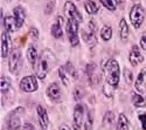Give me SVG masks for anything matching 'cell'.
I'll return each instance as SVG.
<instances>
[{"mask_svg": "<svg viewBox=\"0 0 146 130\" xmlns=\"http://www.w3.org/2000/svg\"><path fill=\"white\" fill-rule=\"evenodd\" d=\"M55 62V56L49 49H44L36 62V76L43 80Z\"/></svg>", "mask_w": 146, "mask_h": 130, "instance_id": "cell-1", "label": "cell"}, {"mask_svg": "<svg viewBox=\"0 0 146 130\" xmlns=\"http://www.w3.org/2000/svg\"><path fill=\"white\" fill-rule=\"evenodd\" d=\"M105 75H106V83L110 86L117 88L119 83V77H120V70L119 65L115 59H110L104 66Z\"/></svg>", "mask_w": 146, "mask_h": 130, "instance_id": "cell-2", "label": "cell"}, {"mask_svg": "<svg viewBox=\"0 0 146 130\" xmlns=\"http://www.w3.org/2000/svg\"><path fill=\"white\" fill-rule=\"evenodd\" d=\"M78 21L75 19H68L67 22V34L70 41V45L72 47H76L80 43V38H78Z\"/></svg>", "mask_w": 146, "mask_h": 130, "instance_id": "cell-3", "label": "cell"}, {"mask_svg": "<svg viewBox=\"0 0 146 130\" xmlns=\"http://www.w3.org/2000/svg\"><path fill=\"white\" fill-rule=\"evenodd\" d=\"M25 111V108L19 107L17 109H14L9 115L7 119V127L9 130H19L21 128V115Z\"/></svg>", "mask_w": 146, "mask_h": 130, "instance_id": "cell-4", "label": "cell"}, {"mask_svg": "<svg viewBox=\"0 0 146 130\" xmlns=\"http://www.w3.org/2000/svg\"><path fill=\"white\" fill-rule=\"evenodd\" d=\"M130 19L135 28H139L141 26V23L144 21V9L141 5L136 4L132 6L131 12H130Z\"/></svg>", "mask_w": 146, "mask_h": 130, "instance_id": "cell-5", "label": "cell"}, {"mask_svg": "<svg viewBox=\"0 0 146 130\" xmlns=\"http://www.w3.org/2000/svg\"><path fill=\"white\" fill-rule=\"evenodd\" d=\"M20 88L25 91V93H33L35 90H38L39 86H38V81H36V77L33 75H28L25 76L21 82H20Z\"/></svg>", "mask_w": 146, "mask_h": 130, "instance_id": "cell-6", "label": "cell"}, {"mask_svg": "<svg viewBox=\"0 0 146 130\" xmlns=\"http://www.w3.org/2000/svg\"><path fill=\"white\" fill-rule=\"evenodd\" d=\"M20 60H21V51L20 48H14L9 55V61H8V69L11 73L13 74L17 73Z\"/></svg>", "mask_w": 146, "mask_h": 130, "instance_id": "cell-7", "label": "cell"}, {"mask_svg": "<svg viewBox=\"0 0 146 130\" xmlns=\"http://www.w3.org/2000/svg\"><path fill=\"white\" fill-rule=\"evenodd\" d=\"M64 14H66V17L68 19H75L78 22H81L83 20L81 13L78 12V9L76 8V6L72 4L71 1H67L64 4Z\"/></svg>", "mask_w": 146, "mask_h": 130, "instance_id": "cell-8", "label": "cell"}, {"mask_svg": "<svg viewBox=\"0 0 146 130\" xmlns=\"http://www.w3.org/2000/svg\"><path fill=\"white\" fill-rule=\"evenodd\" d=\"M83 117H84V110L83 105L81 103H77V105L74 109V129L80 130L83 124Z\"/></svg>", "mask_w": 146, "mask_h": 130, "instance_id": "cell-9", "label": "cell"}, {"mask_svg": "<svg viewBox=\"0 0 146 130\" xmlns=\"http://www.w3.org/2000/svg\"><path fill=\"white\" fill-rule=\"evenodd\" d=\"M135 87H136L138 93H140V94L146 93V67L140 70L139 75L136 79Z\"/></svg>", "mask_w": 146, "mask_h": 130, "instance_id": "cell-10", "label": "cell"}, {"mask_svg": "<svg viewBox=\"0 0 146 130\" xmlns=\"http://www.w3.org/2000/svg\"><path fill=\"white\" fill-rule=\"evenodd\" d=\"M36 111H38V119H39V123H40L41 128L43 130H46L48 128V124H49V117H48L47 110L41 104H39L38 107H36Z\"/></svg>", "mask_w": 146, "mask_h": 130, "instance_id": "cell-11", "label": "cell"}, {"mask_svg": "<svg viewBox=\"0 0 146 130\" xmlns=\"http://www.w3.org/2000/svg\"><path fill=\"white\" fill-rule=\"evenodd\" d=\"M129 60L132 66H138L139 63H141L144 61V56L141 55L138 46H133V48L131 49L130 55H129Z\"/></svg>", "mask_w": 146, "mask_h": 130, "instance_id": "cell-12", "label": "cell"}, {"mask_svg": "<svg viewBox=\"0 0 146 130\" xmlns=\"http://www.w3.org/2000/svg\"><path fill=\"white\" fill-rule=\"evenodd\" d=\"M11 49V38L8 32H3L1 33V57L5 59Z\"/></svg>", "mask_w": 146, "mask_h": 130, "instance_id": "cell-13", "label": "cell"}, {"mask_svg": "<svg viewBox=\"0 0 146 130\" xmlns=\"http://www.w3.org/2000/svg\"><path fill=\"white\" fill-rule=\"evenodd\" d=\"M13 17H14V20H15V25H17V28H21V26L23 25L25 22V19H26V14H25V11L21 6H17L14 9H13Z\"/></svg>", "mask_w": 146, "mask_h": 130, "instance_id": "cell-14", "label": "cell"}, {"mask_svg": "<svg viewBox=\"0 0 146 130\" xmlns=\"http://www.w3.org/2000/svg\"><path fill=\"white\" fill-rule=\"evenodd\" d=\"M52 35L54 38L58 39V38H62V35H63V31H62V18L58 17L56 22H54L53 25H52Z\"/></svg>", "mask_w": 146, "mask_h": 130, "instance_id": "cell-15", "label": "cell"}, {"mask_svg": "<svg viewBox=\"0 0 146 130\" xmlns=\"http://www.w3.org/2000/svg\"><path fill=\"white\" fill-rule=\"evenodd\" d=\"M86 73L88 75V79H89V82L91 85H95L98 82V79H97V70H96V67L94 63H89L87 67H86Z\"/></svg>", "mask_w": 146, "mask_h": 130, "instance_id": "cell-16", "label": "cell"}, {"mask_svg": "<svg viewBox=\"0 0 146 130\" xmlns=\"http://www.w3.org/2000/svg\"><path fill=\"white\" fill-rule=\"evenodd\" d=\"M47 95L52 100H58L61 97V89L57 83H52L47 88Z\"/></svg>", "mask_w": 146, "mask_h": 130, "instance_id": "cell-17", "label": "cell"}, {"mask_svg": "<svg viewBox=\"0 0 146 130\" xmlns=\"http://www.w3.org/2000/svg\"><path fill=\"white\" fill-rule=\"evenodd\" d=\"M3 25H4V27H5V29H6V32H8V33H13L15 29H17V25H15V20H14V17H6L5 19H4V21H3Z\"/></svg>", "mask_w": 146, "mask_h": 130, "instance_id": "cell-18", "label": "cell"}, {"mask_svg": "<svg viewBox=\"0 0 146 130\" xmlns=\"http://www.w3.org/2000/svg\"><path fill=\"white\" fill-rule=\"evenodd\" d=\"M119 35H120L121 40H126L129 38V26H127V22L124 18L120 19V21H119Z\"/></svg>", "mask_w": 146, "mask_h": 130, "instance_id": "cell-19", "label": "cell"}, {"mask_svg": "<svg viewBox=\"0 0 146 130\" xmlns=\"http://www.w3.org/2000/svg\"><path fill=\"white\" fill-rule=\"evenodd\" d=\"M132 103L137 108H143L146 105V99L143 95H140V94L133 93L132 94Z\"/></svg>", "mask_w": 146, "mask_h": 130, "instance_id": "cell-20", "label": "cell"}, {"mask_svg": "<svg viewBox=\"0 0 146 130\" xmlns=\"http://www.w3.org/2000/svg\"><path fill=\"white\" fill-rule=\"evenodd\" d=\"M58 76H60L61 81H62V83L64 86H69L70 85V75L67 72V69H66L64 66H61L58 68Z\"/></svg>", "mask_w": 146, "mask_h": 130, "instance_id": "cell-21", "label": "cell"}, {"mask_svg": "<svg viewBox=\"0 0 146 130\" xmlns=\"http://www.w3.org/2000/svg\"><path fill=\"white\" fill-rule=\"evenodd\" d=\"M27 59L32 66H36V62H38L39 57H38V52H36L34 46H31L27 49Z\"/></svg>", "mask_w": 146, "mask_h": 130, "instance_id": "cell-22", "label": "cell"}, {"mask_svg": "<svg viewBox=\"0 0 146 130\" xmlns=\"http://www.w3.org/2000/svg\"><path fill=\"white\" fill-rule=\"evenodd\" d=\"M116 130H129V120L124 114H119Z\"/></svg>", "mask_w": 146, "mask_h": 130, "instance_id": "cell-23", "label": "cell"}, {"mask_svg": "<svg viewBox=\"0 0 146 130\" xmlns=\"http://www.w3.org/2000/svg\"><path fill=\"white\" fill-rule=\"evenodd\" d=\"M84 8H86V12L88 14L92 15V14H96L97 12H98V6L95 1L92 0H87L86 3H84Z\"/></svg>", "mask_w": 146, "mask_h": 130, "instance_id": "cell-24", "label": "cell"}, {"mask_svg": "<svg viewBox=\"0 0 146 130\" xmlns=\"http://www.w3.org/2000/svg\"><path fill=\"white\" fill-rule=\"evenodd\" d=\"M101 38L104 41H109L112 38V28L110 26H103L101 29Z\"/></svg>", "mask_w": 146, "mask_h": 130, "instance_id": "cell-25", "label": "cell"}, {"mask_svg": "<svg viewBox=\"0 0 146 130\" xmlns=\"http://www.w3.org/2000/svg\"><path fill=\"white\" fill-rule=\"evenodd\" d=\"M103 123L106 127H111L115 124V114L112 111H106L103 117Z\"/></svg>", "mask_w": 146, "mask_h": 130, "instance_id": "cell-26", "label": "cell"}, {"mask_svg": "<svg viewBox=\"0 0 146 130\" xmlns=\"http://www.w3.org/2000/svg\"><path fill=\"white\" fill-rule=\"evenodd\" d=\"M100 1L102 3V5L109 9V11H116L117 8V3H116V0H100Z\"/></svg>", "mask_w": 146, "mask_h": 130, "instance_id": "cell-27", "label": "cell"}, {"mask_svg": "<svg viewBox=\"0 0 146 130\" xmlns=\"http://www.w3.org/2000/svg\"><path fill=\"white\" fill-rule=\"evenodd\" d=\"M92 125H94V117H92V113H91V111H88V114H87V119H86V122H84V128H86V130H91V129H92Z\"/></svg>", "mask_w": 146, "mask_h": 130, "instance_id": "cell-28", "label": "cell"}, {"mask_svg": "<svg viewBox=\"0 0 146 130\" xmlns=\"http://www.w3.org/2000/svg\"><path fill=\"white\" fill-rule=\"evenodd\" d=\"M9 87H11L9 80L5 75H1V94H6L9 89Z\"/></svg>", "mask_w": 146, "mask_h": 130, "instance_id": "cell-29", "label": "cell"}, {"mask_svg": "<svg viewBox=\"0 0 146 130\" xmlns=\"http://www.w3.org/2000/svg\"><path fill=\"white\" fill-rule=\"evenodd\" d=\"M115 87L110 86L109 83H106L104 87H103V93H104V95L106 97H112L113 96V94H115Z\"/></svg>", "mask_w": 146, "mask_h": 130, "instance_id": "cell-30", "label": "cell"}, {"mask_svg": "<svg viewBox=\"0 0 146 130\" xmlns=\"http://www.w3.org/2000/svg\"><path fill=\"white\" fill-rule=\"evenodd\" d=\"M82 97H83V90H82L80 87L75 88V90H74V100H75L76 102H80Z\"/></svg>", "mask_w": 146, "mask_h": 130, "instance_id": "cell-31", "label": "cell"}, {"mask_svg": "<svg viewBox=\"0 0 146 130\" xmlns=\"http://www.w3.org/2000/svg\"><path fill=\"white\" fill-rule=\"evenodd\" d=\"M138 119L141 123L143 130H146V113H139L138 114Z\"/></svg>", "mask_w": 146, "mask_h": 130, "instance_id": "cell-32", "label": "cell"}, {"mask_svg": "<svg viewBox=\"0 0 146 130\" xmlns=\"http://www.w3.org/2000/svg\"><path fill=\"white\" fill-rule=\"evenodd\" d=\"M124 74H125V77H126L127 83H131V82H132V73L130 72L129 69H124Z\"/></svg>", "mask_w": 146, "mask_h": 130, "instance_id": "cell-33", "label": "cell"}, {"mask_svg": "<svg viewBox=\"0 0 146 130\" xmlns=\"http://www.w3.org/2000/svg\"><path fill=\"white\" fill-rule=\"evenodd\" d=\"M54 4H55V1H54V0H50V4L48 3L47 7H46V14H48V13H52L53 7H54Z\"/></svg>", "mask_w": 146, "mask_h": 130, "instance_id": "cell-34", "label": "cell"}, {"mask_svg": "<svg viewBox=\"0 0 146 130\" xmlns=\"http://www.w3.org/2000/svg\"><path fill=\"white\" fill-rule=\"evenodd\" d=\"M140 48H143L144 51H146V33L141 35V39H140Z\"/></svg>", "mask_w": 146, "mask_h": 130, "instance_id": "cell-35", "label": "cell"}, {"mask_svg": "<svg viewBox=\"0 0 146 130\" xmlns=\"http://www.w3.org/2000/svg\"><path fill=\"white\" fill-rule=\"evenodd\" d=\"M29 34L32 35V37L34 38V39H38V37H39V32H38V29L36 28H31V31H29Z\"/></svg>", "mask_w": 146, "mask_h": 130, "instance_id": "cell-36", "label": "cell"}, {"mask_svg": "<svg viewBox=\"0 0 146 130\" xmlns=\"http://www.w3.org/2000/svg\"><path fill=\"white\" fill-rule=\"evenodd\" d=\"M23 130H34V127L31 123H26L25 127H23Z\"/></svg>", "mask_w": 146, "mask_h": 130, "instance_id": "cell-37", "label": "cell"}, {"mask_svg": "<svg viewBox=\"0 0 146 130\" xmlns=\"http://www.w3.org/2000/svg\"><path fill=\"white\" fill-rule=\"evenodd\" d=\"M60 130H71V129H70V127H69V125L63 124V125H61V127H60Z\"/></svg>", "mask_w": 146, "mask_h": 130, "instance_id": "cell-38", "label": "cell"}, {"mask_svg": "<svg viewBox=\"0 0 146 130\" xmlns=\"http://www.w3.org/2000/svg\"><path fill=\"white\" fill-rule=\"evenodd\" d=\"M6 1H11V0H6Z\"/></svg>", "mask_w": 146, "mask_h": 130, "instance_id": "cell-39", "label": "cell"}]
</instances>
